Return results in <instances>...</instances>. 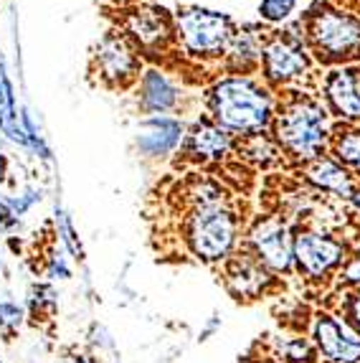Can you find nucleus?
<instances>
[{
    "label": "nucleus",
    "mask_w": 360,
    "mask_h": 363,
    "mask_svg": "<svg viewBox=\"0 0 360 363\" xmlns=\"http://www.w3.org/2000/svg\"><path fill=\"white\" fill-rule=\"evenodd\" d=\"M241 224L226 203L191 208L186 218V244L196 259L223 264L239 247Z\"/></svg>",
    "instance_id": "obj_1"
},
{
    "label": "nucleus",
    "mask_w": 360,
    "mask_h": 363,
    "mask_svg": "<svg viewBox=\"0 0 360 363\" xmlns=\"http://www.w3.org/2000/svg\"><path fill=\"white\" fill-rule=\"evenodd\" d=\"M213 115L223 130L259 135L271 120V102L247 79H226L213 89Z\"/></svg>",
    "instance_id": "obj_2"
},
{
    "label": "nucleus",
    "mask_w": 360,
    "mask_h": 363,
    "mask_svg": "<svg viewBox=\"0 0 360 363\" xmlns=\"http://www.w3.org/2000/svg\"><path fill=\"white\" fill-rule=\"evenodd\" d=\"M276 140L297 160H317L327 140V120L322 107L310 99L289 104L276 120Z\"/></svg>",
    "instance_id": "obj_3"
},
{
    "label": "nucleus",
    "mask_w": 360,
    "mask_h": 363,
    "mask_svg": "<svg viewBox=\"0 0 360 363\" xmlns=\"http://www.w3.org/2000/svg\"><path fill=\"white\" fill-rule=\"evenodd\" d=\"M350 257V244L332 231L300 229L294 234V269L310 282L337 277Z\"/></svg>",
    "instance_id": "obj_4"
},
{
    "label": "nucleus",
    "mask_w": 360,
    "mask_h": 363,
    "mask_svg": "<svg viewBox=\"0 0 360 363\" xmlns=\"http://www.w3.org/2000/svg\"><path fill=\"white\" fill-rule=\"evenodd\" d=\"M241 249H247L274 274H289L294 269V234L279 216L257 218Z\"/></svg>",
    "instance_id": "obj_5"
},
{
    "label": "nucleus",
    "mask_w": 360,
    "mask_h": 363,
    "mask_svg": "<svg viewBox=\"0 0 360 363\" xmlns=\"http://www.w3.org/2000/svg\"><path fill=\"white\" fill-rule=\"evenodd\" d=\"M223 285L236 300L254 303V300H261L274 290L276 274L269 272L257 257L249 255L247 249H241L223 262Z\"/></svg>",
    "instance_id": "obj_6"
},
{
    "label": "nucleus",
    "mask_w": 360,
    "mask_h": 363,
    "mask_svg": "<svg viewBox=\"0 0 360 363\" xmlns=\"http://www.w3.org/2000/svg\"><path fill=\"white\" fill-rule=\"evenodd\" d=\"M313 343L327 363H360V335L335 313H317Z\"/></svg>",
    "instance_id": "obj_7"
},
{
    "label": "nucleus",
    "mask_w": 360,
    "mask_h": 363,
    "mask_svg": "<svg viewBox=\"0 0 360 363\" xmlns=\"http://www.w3.org/2000/svg\"><path fill=\"white\" fill-rule=\"evenodd\" d=\"M310 38L315 49L330 59L355 56L360 51V21L342 13H322L313 21Z\"/></svg>",
    "instance_id": "obj_8"
},
{
    "label": "nucleus",
    "mask_w": 360,
    "mask_h": 363,
    "mask_svg": "<svg viewBox=\"0 0 360 363\" xmlns=\"http://www.w3.org/2000/svg\"><path fill=\"white\" fill-rule=\"evenodd\" d=\"M183 41L196 54H213L221 51L231 38V23L226 16L210 11H191L180 18Z\"/></svg>",
    "instance_id": "obj_9"
},
{
    "label": "nucleus",
    "mask_w": 360,
    "mask_h": 363,
    "mask_svg": "<svg viewBox=\"0 0 360 363\" xmlns=\"http://www.w3.org/2000/svg\"><path fill=\"white\" fill-rule=\"evenodd\" d=\"M305 176L315 188H320L325 194L337 196V199L350 201L355 194V188H358L353 173H350L345 165L337 163V160H330V157H317V160H313V163L307 165Z\"/></svg>",
    "instance_id": "obj_10"
},
{
    "label": "nucleus",
    "mask_w": 360,
    "mask_h": 363,
    "mask_svg": "<svg viewBox=\"0 0 360 363\" xmlns=\"http://www.w3.org/2000/svg\"><path fill=\"white\" fill-rule=\"evenodd\" d=\"M183 138V125L170 117H152L142 125V133L137 138L140 150L147 157H160L175 150V145Z\"/></svg>",
    "instance_id": "obj_11"
},
{
    "label": "nucleus",
    "mask_w": 360,
    "mask_h": 363,
    "mask_svg": "<svg viewBox=\"0 0 360 363\" xmlns=\"http://www.w3.org/2000/svg\"><path fill=\"white\" fill-rule=\"evenodd\" d=\"M327 97L335 112L348 120H360V69H342L327 79Z\"/></svg>",
    "instance_id": "obj_12"
},
{
    "label": "nucleus",
    "mask_w": 360,
    "mask_h": 363,
    "mask_svg": "<svg viewBox=\"0 0 360 363\" xmlns=\"http://www.w3.org/2000/svg\"><path fill=\"white\" fill-rule=\"evenodd\" d=\"M264 67H266L269 79L284 82V79H292V77H297V74L305 72L307 61L297 43L276 38V41H271L264 51Z\"/></svg>",
    "instance_id": "obj_13"
},
{
    "label": "nucleus",
    "mask_w": 360,
    "mask_h": 363,
    "mask_svg": "<svg viewBox=\"0 0 360 363\" xmlns=\"http://www.w3.org/2000/svg\"><path fill=\"white\" fill-rule=\"evenodd\" d=\"M228 150H231L228 133L218 125H210V122L196 125L191 138H188V152L198 160H221Z\"/></svg>",
    "instance_id": "obj_14"
},
{
    "label": "nucleus",
    "mask_w": 360,
    "mask_h": 363,
    "mask_svg": "<svg viewBox=\"0 0 360 363\" xmlns=\"http://www.w3.org/2000/svg\"><path fill=\"white\" fill-rule=\"evenodd\" d=\"M99 64L107 77H125L135 69V56L122 38H107L99 49Z\"/></svg>",
    "instance_id": "obj_15"
},
{
    "label": "nucleus",
    "mask_w": 360,
    "mask_h": 363,
    "mask_svg": "<svg viewBox=\"0 0 360 363\" xmlns=\"http://www.w3.org/2000/svg\"><path fill=\"white\" fill-rule=\"evenodd\" d=\"M274 356L282 363H315L317 348H315L313 338H307V335H284L276 340Z\"/></svg>",
    "instance_id": "obj_16"
},
{
    "label": "nucleus",
    "mask_w": 360,
    "mask_h": 363,
    "mask_svg": "<svg viewBox=\"0 0 360 363\" xmlns=\"http://www.w3.org/2000/svg\"><path fill=\"white\" fill-rule=\"evenodd\" d=\"M130 30H133L142 43H147V46L162 41L165 33H168L165 18L157 16V11H135L133 16H130Z\"/></svg>",
    "instance_id": "obj_17"
},
{
    "label": "nucleus",
    "mask_w": 360,
    "mask_h": 363,
    "mask_svg": "<svg viewBox=\"0 0 360 363\" xmlns=\"http://www.w3.org/2000/svg\"><path fill=\"white\" fill-rule=\"evenodd\" d=\"M28 305H30V315H33V318L48 320V318L59 310V295H56L54 285H48V282H36L28 292Z\"/></svg>",
    "instance_id": "obj_18"
},
{
    "label": "nucleus",
    "mask_w": 360,
    "mask_h": 363,
    "mask_svg": "<svg viewBox=\"0 0 360 363\" xmlns=\"http://www.w3.org/2000/svg\"><path fill=\"white\" fill-rule=\"evenodd\" d=\"M175 102V91L168 84V79L157 72H150L145 77V104L150 109H168Z\"/></svg>",
    "instance_id": "obj_19"
},
{
    "label": "nucleus",
    "mask_w": 360,
    "mask_h": 363,
    "mask_svg": "<svg viewBox=\"0 0 360 363\" xmlns=\"http://www.w3.org/2000/svg\"><path fill=\"white\" fill-rule=\"evenodd\" d=\"M335 157L348 170L360 173V130H348L335 140Z\"/></svg>",
    "instance_id": "obj_20"
},
{
    "label": "nucleus",
    "mask_w": 360,
    "mask_h": 363,
    "mask_svg": "<svg viewBox=\"0 0 360 363\" xmlns=\"http://www.w3.org/2000/svg\"><path fill=\"white\" fill-rule=\"evenodd\" d=\"M244 155L259 165H269V163H274L282 152H279V147H276L271 140H266L264 135H252V138L244 143Z\"/></svg>",
    "instance_id": "obj_21"
},
{
    "label": "nucleus",
    "mask_w": 360,
    "mask_h": 363,
    "mask_svg": "<svg viewBox=\"0 0 360 363\" xmlns=\"http://www.w3.org/2000/svg\"><path fill=\"white\" fill-rule=\"evenodd\" d=\"M56 229H59V239H61V244H64V249H67V255L79 262L84 259V247L79 242L77 229H74L72 218L61 211V208H56Z\"/></svg>",
    "instance_id": "obj_22"
},
{
    "label": "nucleus",
    "mask_w": 360,
    "mask_h": 363,
    "mask_svg": "<svg viewBox=\"0 0 360 363\" xmlns=\"http://www.w3.org/2000/svg\"><path fill=\"white\" fill-rule=\"evenodd\" d=\"M26 323V310L23 305L13 303V300H0V335H16Z\"/></svg>",
    "instance_id": "obj_23"
},
{
    "label": "nucleus",
    "mask_w": 360,
    "mask_h": 363,
    "mask_svg": "<svg viewBox=\"0 0 360 363\" xmlns=\"http://www.w3.org/2000/svg\"><path fill=\"white\" fill-rule=\"evenodd\" d=\"M46 277L54 279V282H64V279L72 277V264H69L67 249H51L46 255Z\"/></svg>",
    "instance_id": "obj_24"
},
{
    "label": "nucleus",
    "mask_w": 360,
    "mask_h": 363,
    "mask_svg": "<svg viewBox=\"0 0 360 363\" xmlns=\"http://www.w3.org/2000/svg\"><path fill=\"white\" fill-rule=\"evenodd\" d=\"M340 318L360 335V287L345 290V297L340 300Z\"/></svg>",
    "instance_id": "obj_25"
},
{
    "label": "nucleus",
    "mask_w": 360,
    "mask_h": 363,
    "mask_svg": "<svg viewBox=\"0 0 360 363\" xmlns=\"http://www.w3.org/2000/svg\"><path fill=\"white\" fill-rule=\"evenodd\" d=\"M337 279H340V285H345V290L360 287V242L355 247H350V257L337 272Z\"/></svg>",
    "instance_id": "obj_26"
},
{
    "label": "nucleus",
    "mask_w": 360,
    "mask_h": 363,
    "mask_svg": "<svg viewBox=\"0 0 360 363\" xmlns=\"http://www.w3.org/2000/svg\"><path fill=\"white\" fill-rule=\"evenodd\" d=\"M3 201H6L8 208L21 218V216H26L30 208L36 206L38 201H41V191H38V188H28V191H23L21 196H6Z\"/></svg>",
    "instance_id": "obj_27"
},
{
    "label": "nucleus",
    "mask_w": 360,
    "mask_h": 363,
    "mask_svg": "<svg viewBox=\"0 0 360 363\" xmlns=\"http://www.w3.org/2000/svg\"><path fill=\"white\" fill-rule=\"evenodd\" d=\"M294 11V0H261L259 13L266 21H284Z\"/></svg>",
    "instance_id": "obj_28"
},
{
    "label": "nucleus",
    "mask_w": 360,
    "mask_h": 363,
    "mask_svg": "<svg viewBox=\"0 0 360 363\" xmlns=\"http://www.w3.org/2000/svg\"><path fill=\"white\" fill-rule=\"evenodd\" d=\"M231 54L236 56V59H254L257 56V46H254V41L249 36H236L234 38V49H231Z\"/></svg>",
    "instance_id": "obj_29"
},
{
    "label": "nucleus",
    "mask_w": 360,
    "mask_h": 363,
    "mask_svg": "<svg viewBox=\"0 0 360 363\" xmlns=\"http://www.w3.org/2000/svg\"><path fill=\"white\" fill-rule=\"evenodd\" d=\"M21 218L8 208V203L0 199V234H11L13 229H18Z\"/></svg>",
    "instance_id": "obj_30"
},
{
    "label": "nucleus",
    "mask_w": 360,
    "mask_h": 363,
    "mask_svg": "<svg viewBox=\"0 0 360 363\" xmlns=\"http://www.w3.org/2000/svg\"><path fill=\"white\" fill-rule=\"evenodd\" d=\"M67 363H99V361H96V358L91 356V353H79V351H74V353H69Z\"/></svg>",
    "instance_id": "obj_31"
},
{
    "label": "nucleus",
    "mask_w": 360,
    "mask_h": 363,
    "mask_svg": "<svg viewBox=\"0 0 360 363\" xmlns=\"http://www.w3.org/2000/svg\"><path fill=\"white\" fill-rule=\"evenodd\" d=\"M6 176H8V157L0 152V183L6 181Z\"/></svg>",
    "instance_id": "obj_32"
},
{
    "label": "nucleus",
    "mask_w": 360,
    "mask_h": 363,
    "mask_svg": "<svg viewBox=\"0 0 360 363\" xmlns=\"http://www.w3.org/2000/svg\"><path fill=\"white\" fill-rule=\"evenodd\" d=\"M350 201H353V206H355V211H358V213H360V186H358V188H355V194H353V199H350Z\"/></svg>",
    "instance_id": "obj_33"
},
{
    "label": "nucleus",
    "mask_w": 360,
    "mask_h": 363,
    "mask_svg": "<svg viewBox=\"0 0 360 363\" xmlns=\"http://www.w3.org/2000/svg\"><path fill=\"white\" fill-rule=\"evenodd\" d=\"M3 264H6V257H3V249H0V274H3Z\"/></svg>",
    "instance_id": "obj_34"
},
{
    "label": "nucleus",
    "mask_w": 360,
    "mask_h": 363,
    "mask_svg": "<svg viewBox=\"0 0 360 363\" xmlns=\"http://www.w3.org/2000/svg\"><path fill=\"white\" fill-rule=\"evenodd\" d=\"M0 363H3V361H0Z\"/></svg>",
    "instance_id": "obj_35"
}]
</instances>
